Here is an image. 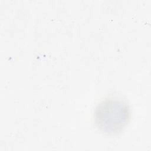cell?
Wrapping results in <instances>:
<instances>
[{"instance_id":"cell-1","label":"cell","mask_w":151,"mask_h":151,"mask_svg":"<svg viewBox=\"0 0 151 151\" xmlns=\"http://www.w3.org/2000/svg\"><path fill=\"white\" fill-rule=\"evenodd\" d=\"M131 117L129 104L117 97L102 100L94 109V119L97 129L107 135L120 133L127 126Z\"/></svg>"}]
</instances>
